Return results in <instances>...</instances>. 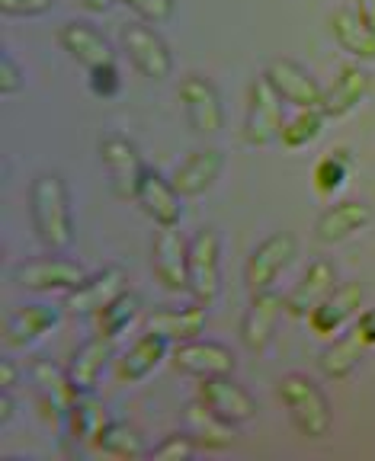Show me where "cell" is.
Returning <instances> with one entry per match:
<instances>
[{
	"instance_id": "44",
	"label": "cell",
	"mask_w": 375,
	"mask_h": 461,
	"mask_svg": "<svg viewBox=\"0 0 375 461\" xmlns=\"http://www.w3.org/2000/svg\"><path fill=\"white\" fill-rule=\"evenodd\" d=\"M353 10L360 14V20L375 32V0H353Z\"/></svg>"
},
{
	"instance_id": "38",
	"label": "cell",
	"mask_w": 375,
	"mask_h": 461,
	"mask_svg": "<svg viewBox=\"0 0 375 461\" xmlns=\"http://www.w3.org/2000/svg\"><path fill=\"white\" fill-rule=\"evenodd\" d=\"M55 0H0V14L10 20H36V16L51 14Z\"/></svg>"
},
{
	"instance_id": "36",
	"label": "cell",
	"mask_w": 375,
	"mask_h": 461,
	"mask_svg": "<svg viewBox=\"0 0 375 461\" xmlns=\"http://www.w3.org/2000/svg\"><path fill=\"white\" fill-rule=\"evenodd\" d=\"M119 4L148 26H164L177 14V0H119Z\"/></svg>"
},
{
	"instance_id": "18",
	"label": "cell",
	"mask_w": 375,
	"mask_h": 461,
	"mask_svg": "<svg viewBox=\"0 0 375 461\" xmlns=\"http://www.w3.org/2000/svg\"><path fill=\"white\" fill-rule=\"evenodd\" d=\"M334 288H337V267L331 259H315V263H308L302 279L296 282V288L286 295V314L308 321L311 311L325 302Z\"/></svg>"
},
{
	"instance_id": "3",
	"label": "cell",
	"mask_w": 375,
	"mask_h": 461,
	"mask_svg": "<svg viewBox=\"0 0 375 461\" xmlns=\"http://www.w3.org/2000/svg\"><path fill=\"white\" fill-rule=\"evenodd\" d=\"M286 103L273 90L263 74L247 86V113H244V144L247 148H270L279 144L282 125H286Z\"/></svg>"
},
{
	"instance_id": "28",
	"label": "cell",
	"mask_w": 375,
	"mask_h": 461,
	"mask_svg": "<svg viewBox=\"0 0 375 461\" xmlns=\"http://www.w3.org/2000/svg\"><path fill=\"white\" fill-rule=\"evenodd\" d=\"M183 429L193 436L196 446L209 448V452H224V448H231V442H234V426L218 417L215 411H209L199 397L183 411Z\"/></svg>"
},
{
	"instance_id": "34",
	"label": "cell",
	"mask_w": 375,
	"mask_h": 461,
	"mask_svg": "<svg viewBox=\"0 0 375 461\" xmlns=\"http://www.w3.org/2000/svg\"><path fill=\"white\" fill-rule=\"evenodd\" d=\"M103 455H113V458L135 461L144 455V439L142 432L129 423H119V420H109V426L100 432V439L94 442Z\"/></svg>"
},
{
	"instance_id": "7",
	"label": "cell",
	"mask_w": 375,
	"mask_h": 461,
	"mask_svg": "<svg viewBox=\"0 0 375 461\" xmlns=\"http://www.w3.org/2000/svg\"><path fill=\"white\" fill-rule=\"evenodd\" d=\"M87 269L74 259L65 257H39L29 259V263H20L14 269V282L26 292H39V295H71L74 288L84 285Z\"/></svg>"
},
{
	"instance_id": "45",
	"label": "cell",
	"mask_w": 375,
	"mask_h": 461,
	"mask_svg": "<svg viewBox=\"0 0 375 461\" xmlns=\"http://www.w3.org/2000/svg\"><path fill=\"white\" fill-rule=\"evenodd\" d=\"M113 4H119V0H80V7L87 14H106V10H113Z\"/></svg>"
},
{
	"instance_id": "29",
	"label": "cell",
	"mask_w": 375,
	"mask_h": 461,
	"mask_svg": "<svg viewBox=\"0 0 375 461\" xmlns=\"http://www.w3.org/2000/svg\"><path fill=\"white\" fill-rule=\"evenodd\" d=\"M109 359H113V339L100 337V333L87 339L78 353L71 356V366H68L74 388H78L80 394H94L103 378V368L109 366Z\"/></svg>"
},
{
	"instance_id": "16",
	"label": "cell",
	"mask_w": 375,
	"mask_h": 461,
	"mask_svg": "<svg viewBox=\"0 0 375 461\" xmlns=\"http://www.w3.org/2000/svg\"><path fill=\"white\" fill-rule=\"evenodd\" d=\"M125 292H129V273L113 263V267H103L100 273L87 276L84 285L74 288L71 295H68L65 308H71L74 314L94 317L103 308H109L119 295H125Z\"/></svg>"
},
{
	"instance_id": "25",
	"label": "cell",
	"mask_w": 375,
	"mask_h": 461,
	"mask_svg": "<svg viewBox=\"0 0 375 461\" xmlns=\"http://www.w3.org/2000/svg\"><path fill=\"white\" fill-rule=\"evenodd\" d=\"M61 324V308L49 302H32V304H23L10 314L7 321V330H4V339L7 346L14 349H26V346L39 343L45 333H51L55 327Z\"/></svg>"
},
{
	"instance_id": "1",
	"label": "cell",
	"mask_w": 375,
	"mask_h": 461,
	"mask_svg": "<svg viewBox=\"0 0 375 461\" xmlns=\"http://www.w3.org/2000/svg\"><path fill=\"white\" fill-rule=\"evenodd\" d=\"M29 215L45 250L61 253L74 244V212L65 180L58 173H39L29 186Z\"/></svg>"
},
{
	"instance_id": "27",
	"label": "cell",
	"mask_w": 375,
	"mask_h": 461,
	"mask_svg": "<svg viewBox=\"0 0 375 461\" xmlns=\"http://www.w3.org/2000/svg\"><path fill=\"white\" fill-rule=\"evenodd\" d=\"M366 349H369L366 337H362L353 324L350 330L340 333V337H334L331 343L321 349V356H317V368H321V375L331 378V382H343V378H350V375L360 368Z\"/></svg>"
},
{
	"instance_id": "6",
	"label": "cell",
	"mask_w": 375,
	"mask_h": 461,
	"mask_svg": "<svg viewBox=\"0 0 375 461\" xmlns=\"http://www.w3.org/2000/svg\"><path fill=\"white\" fill-rule=\"evenodd\" d=\"M100 164L106 170V180L109 189H113L115 199H135L138 193V183H142V173H144V160L142 151H138V144L132 141L129 135H119V131H109V135L100 138Z\"/></svg>"
},
{
	"instance_id": "9",
	"label": "cell",
	"mask_w": 375,
	"mask_h": 461,
	"mask_svg": "<svg viewBox=\"0 0 375 461\" xmlns=\"http://www.w3.org/2000/svg\"><path fill=\"white\" fill-rule=\"evenodd\" d=\"M183 103V113H187V122L196 135H218L224 129V106L222 94L209 77L202 74H187L180 80V90H177Z\"/></svg>"
},
{
	"instance_id": "41",
	"label": "cell",
	"mask_w": 375,
	"mask_h": 461,
	"mask_svg": "<svg viewBox=\"0 0 375 461\" xmlns=\"http://www.w3.org/2000/svg\"><path fill=\"white\" fill-rule=\"evenodd\" d=\"M16 417V397L10 388H0V426H7Z\"/></svg>"
},
{
	"instance_id": "11",
	"label": "cell",
	"mask_w": 375,
	"mask_h": 461,
	"mask_svg": "<svg viewBox=\"0 0 375 461\" xmlns=\"http://www.w3.org/2000/svg\"><path fill=\"white\" fill-rule=\"evenodd\" d=\"M263 77L273 84L282 103L292 109H321V103H325V86L317 84L308 68L292 61V58H273Z\"/></svg>"
},
{
	"instance_id": "17",
	"label": "cell",
	"mask_w": 375,
	"mask_h": 461,
	"mask_svg": "<svg viewBox=\"0 0 375 461\" xmlns=\"http://www.w3.org/2000/svg\"><path fill=\"white\" fill-rule=\"evenodd\" d=\"M360 308L362 285L360 282H343L308 314L311 333H317V337H337V333H343L350 327V321L360 317Z\"/></svg>"
},
{
	"instance_id": "2",
	"label": "cell",
	"mask_w": 375,
	"mask_h": 461,
	"mask_svg": "<svg viewBox=\"0 0 375 461\" xmlns=\"http://www.w3.org/2000/svg\"><path fill=\"white\" fill-rule=\"evenodd\" d=\"M279 401L286 407L288 420L302 436L308 439H325L334 426V413L331 403H327L325 391L311 382L308 375L302 372H288L282 375L279 382Z\"/></svg>"
},
{
	"instance_id": "19",
	"label": "cell",
	"mask_w": 375,
	"mask_h": 461,
	"mask_svg": "<svg viewBox=\"0 0 375 461\" xmlns=\"http://www.w3.org/2000/svg\"><path fill=\"white\" fill-rule=\"evenodd\" d=\"M282 308H286V302L276 295L273 288L251 295V304H247L244 317H241V343H244V349L263 353V349L273 343V333H276V324H279Z\"/></svg>"
},
{
	"instance_id": "32",
	"label": "cell",
	"mask_w": 375,
	"mask_h": 461,
	"mask_svg": "<svg viewBox=\"0 0 375 461\" xmlns=\"http://www.w3.org/2000/svg\"><path fill=\"white\" fill-rule=\"evenodd\" d=\"M325 122L327 115L321 109H296V115L286 119V125H282L279 144L286 151H302V148H308V144H315L321 138Z\"/></svg>"
},
{
	"instance_id": "21",
	"label": "cell",
	"mask_w": 375,
	"mask_h": 461,
	"mask_svg": "<svg viewBox=\"0 0 375 461\" xmlns=\"http://www.w3.org/2000/svg\"><path fill=\"white\" fill-rule=\"evenodd\" d=\"M372 224V209H369L366 202L360 199H343L331 209L321 212L315 224V238L317 244L334 247V244H343V240L356 238L360 230H366Z\"/></svg>"
},
{
	"instance_id": "30",
	"label": "cell",
	"mask_w": 375,
	"mask_h": 461,
	"mask_svg": "<svg viewBox=\"0 0 375 461\" xmlns=\"http://www.w3.org/2000/svg\"><path fill=\"white\" fill-rule=\"evenodd\" d=\"M331 32L337 45L350 58H356L360 65H372L375 61V32L360 20L353 7H340L331 14Z\"/></svg>"
},
{
	"instance_id": "14",
	"label": "cell",
	"mask_w": 375,
	"mask_h": 461,
	"mask_svg": "<svg viewBox=\"0 0 375 461\" xmlns=\"http://www.w3.org/2000/svg\"><path fill=\"white\" fill-rule=\"evenodd\" d=\"M135 202L158 228H177L183 218V195L177 193L170 176H164V173L154 170V167H144Z\"/></svg>"
},
{
	"instance_id": "8",
	"label": "cell",
	"mask_w": 375,
	"mask_h": 461,
	"mask_svg": "<svg viewBox=\"0 0 375 461\" xmlns=\"http://www.w3.org/2000/svg\"><path fill=\"white\" fill-rule=\"evenodd\" d=\"M123 51L129 65L148 80H167L173 74V55L170 45L160 39V32L148 23H129L123 26Z\"/></svg>"
},
{
	"instance_id": "22",
	"label": "cell",
	"mask_w": 375,
	"mask_h": 461,
	"mask_svg": "<svg viewBox=\"0 0 375 461\" xmlns=\"http://www.w3.org/2000/svg\"><path fill=\"white\" fill-rule=\"evenodd\" d=\"M29 382L36 384V394H39V401H42L45 411H49L58 423H65L71 403L80 397V391L74 388L68 368H58V366H51V362L39 359L29 366Z\"/></svg>"
},
{
	"instance_id": "31",
	"label": "cell",
	"mask_w": 375,
	"mask_h": 461,
	"mask_svg": "<svg viewBox=\"0 0 375 461\" xmlns=\"http://www.w3.org/2000/svg\"><path fill=\"white\" fill-rule=\"evenodd\" d=\"M61 426H65L68 436H71L78 446H94V442L100 439V432L109 426L106 407H103L94 394H80L78 401L71 403V411H68Z\"/></svg>"
},
{
	"instance_id": "5",
	"label": "cell",
	"mask_w": 375,
	"mask_h": 461,
	"mask_svg": "<svg viewBox=\"0 0 375 461\" xmlns=\"http://www.w3.org/2000/svg\"><path fill=\"white\" fill-rule=\"evenodd\" d=\"M298 257V240L296 234H288V230H276L270 238H263L257 247L251 250L244 263V285L251 295L257 292H270L276 288L279 276L292 267V259Z\"/></svg>"
},
{
	"instance_id": "4",
	"label": "cell",
	"mask_w": 375,
	"mask_h": 461,
	"mask_svg": "<svg viewBox=\"0 0 375 461\" xmlns=\"http://www.w3.org/2000/svg\"><path fill=\"white\" fill-rule=\"evenodd\" d=\"M193 302L212 304L222 295V238L215 228H199L189 238V285Z\"/></svg>"
},
{
	"instance_id": "15",
	"label": "cell",
	"mask_w": 375,
	"mask_h": 461,
	"mask_svg": "<svg viewBox=\"0 0 375 461\" xmlns=\"http://www.w3.org/2000/svg\"><path fill=\"white\" fill-rule=\"evenodd\" d=\"M58 42H61V49H65L80 68H87V71H96V68L115 65L113 42L103 36L94 23L68 20L65 26L58 29Z\"/></svg>"
},
{
	"instance_id": "43",
	"label": "cell",
	"mask_w": 375,
	"mask_h": 461,
	"mask_svg": "<svg viewBox=\"0 0 375 461\" xmlns=\"http://www.w3.org/2000/svg\"><path fill=\"white\" fill-rule=\"evenodd\" d=\"M16 382H20V372H16V362L14 359H4L0 362V388H16Z\"/></svg>"
},
{
	"instance_id": "39",
	"label": "cell",
	"mask_w": 375,
	"mask_h": 461,
	"mask_svg": "<svg viewBox=\"0 0 375 461\" xmlns=\"http://www.w3.org/2000/svg\"><path fill=\"white\" fill-rule=\"evenodd\" d=\"M87 74H90V94L100 96V100H113L123 90V77H119V68L115 65L96 68V71H87Z\"/></svg>"
},
{
	"instance_id": "10",
	"label": "cell",
	"mask_w": 375,
	"mask_h": 461,
	"mask_svg": "<svg viewBox=\"0 0 375 461\" xmlns=\"http://www.w3.org/2000/svg\"><path fill=\"white\" fill-rule=\"evenodd\" d=\"M170 366L180 375H189L196 382L202 378H218V375H234L238 359L224 343L215 339H187V343H177L170 353Z\"/></svg>"
},
{
	"instance_id": "33",
	"label": "cell",
	"mask_w": 375,
	"mask_h": 461,
	"mask_svg": "<svg viewBox=\"0 0 375 461\" xmlns=\"http://www.w3.org/2000/svg\"><path fill=\"white\" fill-rule=\"evenodd\" d=\"M138 314H142V298L132 295V292H125V295L115 298L109 308H103L100 314H94V327H96L100 337L115 339V337H123V333L135 324Z\"/></svg>"
},
{
	"instance_id": "40",
	"label": "cell",
	"mask_w": 375,
	"mask_h": 461,
	"mask_svg": "<svg viewBox=\"0 0 375 461\" xmlns=\"http://www.w3.org/2000/svg\"><path fill=\"white\" fill-rule=\"evenodd\" d=\"M26 84L23 77V68L16 65V58L7 49L0 51V96H16Z\"/></svg>"
},
{
	"instance_id": "24",
	"label": "cell",
	"mask_w": 375,
	"mask_h": 461,
	"mask_svg": "<svg viewBox=\"0 0 375 461\" xmlns=\"http://www.w3.org/2000/svg\"><path fill=\"white\" fill-rule=\"evenodd\" d=\"M372 90V74L356 61V65L340 68V74L334 77V84L325 90V103H321V113L327 119H346L350 113L360 109V103Z\"/></svg>"
},
{
	"instance_id": "23",
	"label": "cell",
	"mask_w": 375,
	"mask_h": 461,
	"mask_svg": "<svg viewBox=\"0 0 375 461\" xmlns=\"http://www.w3.org/2000/svg\"><path fill=\"white\" fill-rule=\"evenodd\" d=\"M206 324H209V308L193 302V304H183V308H160L154 314H148L144 330L167 339L170 346H177V343H187V339H196L206 330Z\"/></svg>"
},
{
	"instance_id": "20",
	"label": "cell",
	"mask_w": 375,
	"mask_h": 461,
	"mask_svg": "<svg viewBox=\"0 0 375 461\" xmlns=\"http://www.w3.org/2000/svg\"><path fill=\"white\" fill-rule=\"evenodd\" d=\"M222 170H224V154L218 148H196L187 160L177 164V170L170 173V180L183 199H199V195H206L215 186Z\"/></svg>"
},
{
	"instance_id": "26",
	"label": "cell",
	"mask_w": 375,
	"mask_h": 461,
	"mask_svg": "<svg viewBox=\"0 0 375 461\" xmlns=\"http://www.w3.org/2000/svg\"><path fill=\"white\" fill-rule=\"evenodd\" d=\"M167 356H170V343L144 330L142 337H138L135 343H132L129 349H125L123 359L115 362V378H119L123 384L144 382L148 375L158 372L160 362H164Z\"/></svg>"
},
{
	"instance_id": "12",
	"label": "cell",
	"mask_w": 375,
	"mask_h": 461,
	"mask_svg": "<svg viewBox=\"0 0 375 461\" xmlns=\"http://www.w3.org/2000/svg\"><path fill=\"white\" fill-rule=\"evenodd\" d=\"M151 273L164 292H187L189 240L177 228H160L151 244Z\"/></svg>"
},
{
	"instance_id": "35",
	"label": "cell",
	"mask_w": 375,
	"mask_h": 461,
	"mask_svg": "<svg viewBox=\"0 0 375 461\" xmlns=\"http://www.w3.org/2000/svg\"><path fill=\"white\" fill-rule=\"evenodd\" d=\"M350 164H353V158H350V151L346 148H334L331 154H325V158L315 164V189L321 195H334L340 186L346 183V176H350Z\"/></svg>"
},
{
	"instance_id": "42",
	"label": "cell",
	"mask_w": 375,
	"mask_h": 461,
	"mask_svg": "<svg viewBox=\"0 0 375 461\" xmlns=\"http://www.w3.org/2000/svg\"><path fill=\"white\" fill-rule=\"evenodd\" d=\"M356 330H360L362 337H366L369 346H375V308L362 311V314L356 317Z\"/></svg>"
},
{
	"instance_id": "37",
	"label": "cell",
	"mask_w": 375,
	"mask_h": 461,
	"mask_svg": "<svg viewBox=\"0 0 375 461\" xmlns=\"http://www.w3.org/2000/svg\"><path fill=\"white\" fill-rule=\"evenodd\" d=\"M196 452H199V446H196L193 436H189L187 429L170 432V436H164V439L151 448V455L160 461H187V458H193Z\"/></svg>"
},
{
	"instance_id": "13",
	"label": "cell",
	"mask_w": 375,
	"mask_h": 461,
	"mask_svg": "<svg viewBox=\"0 0 375 461\" xmlns=\"http://www.w3.org/2000/svg\"><path fill=\"white\" fill-rule=\"evenodd\" d=\"M199 397L209 411H215L222 420H228L231 426H244L257 417V401L251 397V391L244 384H238L231 375H218V378H202L199 382Z\"/></svg>"
}]
</instances>
